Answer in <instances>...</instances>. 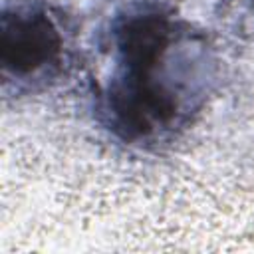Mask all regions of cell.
I'll return each mask as SVG.
<instances>
[{"label": "cell", "mask_w": 254, "mask_h": 254, "mask_svg": "<svg viewBox=\"0 0 254 254\" xmlns=\"http://www.w3.org/2000/svg\"><path fill=\"white\" fill-rule=\"evenodd\" d=\"M169 44V24L159 16L131 20L121 32V73L111 89V109L127 131L143 135L177 115L179 95L165 73Z\"/></svg>", "instance_id": "obj_1"}, {"label": "cell", "mask_w": 254, "mask_h": 254, "mask_svg": "<svg viewBox=\"0 0 254 254\" xmlns=\"http://www.w3.org/2000/svg\"><path fill=\"white\" fill-rule=\"evenodd\" d=\"M62 38L52 20L38 10H18L2 20V62L16 75H30L60 58Z\"/></svg>", "instance_id": "obj_2"}]
</instances>
